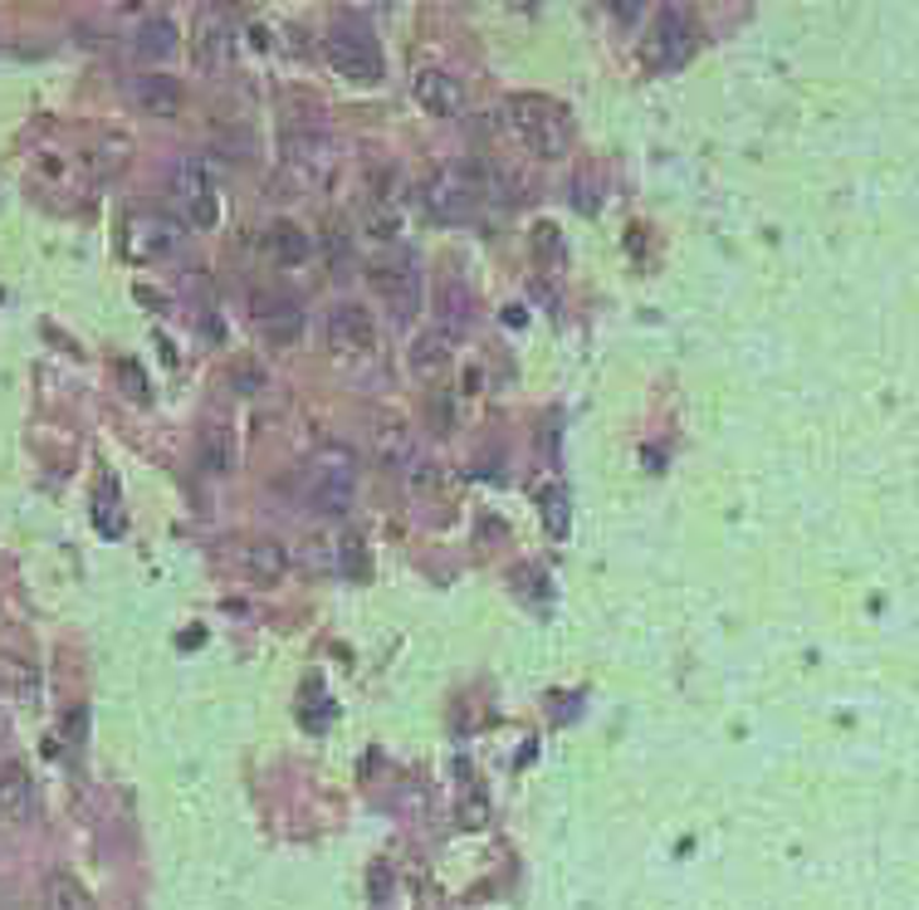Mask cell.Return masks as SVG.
<instances>
[{"instance_id":"obj_13","label":"cell","mask_w":919,"mask_h":910,"mask_svg":"<svg viewBox=\"0 0 919 910\" xmlns=\"http://www.w3.org/2000/svg\"><path fill=\"white\" fill-rule=\"evenodd\" d=\"M35 813V779L25 763H0V828H20Z\"/></svg>"},{"instance_id":"obj_3","label":"cell","mask_w":919,"mask_h":910,"mask_svg":"<svg viewBox=\"0 0 919 910\" xmlns=\"http://www.w3.org/2000/svg\"><path fill=\"white\" fill-rule=\"evenodd\" d=\"M323 348H328L342 368L372 362V353H377V323H372V313L362 309V303H333V309L323 313Z\"/></svg>"},{"instance_id":"obj_26","label":"cell","mask_w":919,"mask_h":910,"mask_svg":"<svg viewBox=\"0 0 919 910\" xmlns=\"http://www.w3.org/2000/svg\"><path fill=\"white\" fill-rule=\"evenodd\" d=\"M118 382H123V392H128L132 402H148V378H142L138 362L123 358V362H118Z\"/></svg>"},{"instance_id":"obj_17","label":"cell","mask_w":919,"mask_h":910,"mask_svg":"<svg viewBox=\"0 0 919 910\" xmlns=\"http://www.w3.org/2000/svg\"><path fill=\"white\" fill-rule=\"evenodd\" d=\"M469 313H475L469 289L460 285L455 275H445L441 285H435V329H441L445 338H460V333L469 329Z\"/></svg>"},{"instance_id":"obj_4","label":"cell","mask_w":919,"mask_h":910,"mask_svg":"<svg viewBox=\"0 0 919 910\" xmlns=\"http://www.w3.org/2000/svg\"><path fill=\"white\" fill-rule=\"evenodd\" d=\"M279 162L294 176V186H328L333 172H338V142L323 128H284V148H279Z\"/></svg>"},{"instance_id":"obj_20","label":"cell","mask_w":919,"mask_h":910,"mask_svg":"<svg viewBox=\"0 0 919 910\" xmlns=\"http://www.w3.org/2000/svg\"><path fill=\"white\" fill-rule=\"evenodd\" d=\"M451 348H455V338H445L441 329H426L421 338L411 343V372L426 382L445 378V372H451Z\"/></svg>"},{"instance_id":"obj_1","label":"cell","mask_w":919,"mask_h":910,"mask_svg":"<svg viewBox=\"0 0 919 910\" xmlns=\"http://www.w3.org/2000/svg\"><path fill=\"white\" fill-rule=\"evenodd\" d=\"M514 138L524 142V152H534L538 162H558L572 148V123L568 113L558 108L552 99H538V93H514L504 108Z\"/></svg>"},{"instance_id":"obj_23","label":"cell","mask_w":919,"mask_h":910,"mask_svg":"<svg viewBox=\"0 0 919 910\" xmlns=\"http://www.w3.org/2000/svg\"><path fill=\"white\" fill-rule=\"evenodd\" d=\"M299 558H304L309 573H338L342 568V539H338V533H328V529L309 533L304 549H299Z\"/></svg>"},{"instance_id":"obj_2","label":"cell","mask_w":919,"mask_h":910,"mask_svg":"<svg viewBox=\"0 0 919 910\" xmlns=\"http://www.w3.org/2000/svg\"><path fill=\"white\" fill-rule=\"evenodd\" d=\"M358 489V456L348 446H323L304 465V505L313 515H342Z\"/></svg>"},{"instance_id":"obj_9","label":"cell","mask_w":919,"mask_h":910,"mask_svg":"<svg viewBox=\"0 0 919 910\" xmlns=\"http://www.w3.org/2000/svg\"><path fill=\"white\" fill-rule=\"evenodd\" d=\"M372 456L386 475H406V470H416V431L402 416H377L372 422Z\"/></svg>"},{"instance_id":"obj_21","label":"cell","mask_w":919,"mask_h":910,"mask_svg":"<svg viewBox=\"0 0 919 910\" xmlns=\"http://www.w3.org/2000/svg\"><path fill=\"white\" fill-rule=\"evenodd\" d=\"M265 240H269L279 265H304V260L313 255V240L304 235V226H294V221H275Z\"/></svg>"},{"instance_id":"obj_22","label":"cell","mask_w":919,"mask_h":910,"mask_svg":"<svg viewBox=\"0 0 919 910\" xmlns=\"http://www.w3.org/2000/svg\"><path fill=\"white\" fill-rule=\"evenodd\" d=\"M132 49H138L142 59H166L176 55V25L166 15H152L138 25V35H132Z\"/></svg>"},{"instance_id":"obj_11","label":"cell","mask_w":919,"mask_h":910,"mask_svg":"<svg viewBox=\"0 0 919 910\" xmlns=\"http://www.w3.org/2000/svg\"><path fill=\"white\" fill-rule=\"evenodd\" d=\"M230 45H235V30H230L225 10H201L191 30V49L201 69H225L230 65Z\"/></svg>"},{"instance_id":"obj_8","label":"cell","mask_w":919,"mask_h":910,"mask_svg":"<svg viewBox=\"0 0 919 910\" xmlns=\"http://www.w3.org/2000/svg\"><path fill=\"white\" fill-rule=\"evenodd\" d=\"M323 49H328V65L338 69L342 79H352V83H377L382 79V55H377L368 30L333 25L328 39H323Z\"/></svg>"},{"instance_id":"obj_7","label":"cell","mask_w":919,"mask_h":910,"mask_svg":"<svg viewBox=\"0 0 919 910\" xmlns=\"http://www.w3.org/2000/svg\"><path fill=\"white\" fill-rule=\"evenodd\" d=\"M166 182H172V196H176V206H182L186 226L216 230V221H221V196H216L211 166L196 162V157H182V162L172 166V176H166Z\"/></svg>"},{"instance_id":"obj_28","label":"cell","mask_w":919,"mask_h":910,"mask_svg":"<svg viewBox=\"0 0 919 910\" xmlns=\"http://www.w3.org/2000/svg\"><path fill=\"white\" fill-rule=\"evenodd\" d=\"M534 250H543L548 260H562V240H558V230H552V226H543V230H538V240H534Z\"/></svg>"},{"instance_id":"obj_12","label":"cell","mask_w":919,"mask_h":910,"mask_svg":"<svg viewBox=\"0 0 919 910\" xmlns=\"http://www.w3.org/2000/svg\"><path fill=\"white\" fill-rule=\"evenodd\" d=\"M411 93L431 118H455V113L465 108V83L455 74H445V69H421V74L411 79Z\"/></svg>"},{"instance_id":"obj_6","label":"cell","mask_w":919,"mask_h":910,"mask_svg":"<svg viewBox=\"0 0 919 910\" xmlns=\"http://www.w3.org/2000/svg\"><path fill=\"white\" fill-rule=\"evenodd\" d=\"M421 196H426V206H431L441 221H465V216L479 206V196H485V192H479L475 166L441 162V166H431V172H426Z\"/></svg>"},{"instance_id":"obj_18","label":"cell","mask_w":919,"mask_h":910,"mask_svg":"<svg viewBox=\"0 0 919 910\" xmlns=\"http://www.w3.org/2000/svg\"><path fill=\"white\" fill-rule=\"evenodd\" d=\"M132 250L142 260H166L182 250V226L166 221V216H138L132 221Z\"/></svg>"},{"instance_id":"obj_5","label":"cell","mask_w":919,"mask_h":910,"mask_svg":"<svg viewBox=\"0 0 919 910\" xmlns=\"http://www.w3.org/2000/svg\"><path fill=\"white\" fill-rule=\"evenodd\" d=\"M372 285H377V295L396 323L416 319V309H421V260L411 250H386L372 265Z\"/></svg>"},{"instance_id":"obj_25","label":"cell","mask_w":919,"mask_h":910,"mask_svg":"<svg viewBox=\"0 0 919 910\" xmlns=\"http://www.w3.org/2000/svg\"><path fill=\"white\" fill-rule=\"evenodd\" d=\"M362 221H368V235H377V240H386V245H392L396 240V211H392V201H382V196H368V201H362Z\"/></svg>"},{"instance_id":"obj_10","label":"cell","mask_w":919,"mask_h":910,"mask_svg":"<svg viewBox=\"0 0 919 910\" xmlns=\"http://www.w3.org/2000/svg\"><path fill=\"white\" fill-rule=\"evenodd\" d=\"M255 319L275 348H289V343L304 333V303L294 295H284V289H269V295L255 299Z\"/></svg>"},{"instance_id":"obj_24","label":"cell","mask_w":919,"mask_h":910,"mask_svg":"<svg viewBox=\"0 0 919 910\" xmlns=\"http://www.w3.org/2000/svg\"><path fill=\"white\" fill-rule=\"evenodd\" d=\"M39 910H89V896H83V886L69 872H55L45 882V906Z\"/></svg>"},{"instance_id":"obj_19","label":"cell","mask_w":919,"mask_h":910,"mask_svg":"<svg viewBox=\"0 0 919 910\" xmlns=\"http://www.w3.org/2000/svg\"><path fill=\"white\" fill-rule=\"evenodd\" d=\"M196 465H201V475H211V480L230 475V465H235L230 426H221V422H206L201 426V436H196Z\"/></svg>"},{"instance_id":"obj_14","label":"cell","mask_w":919,"mask_h":910,"mask_svg":"<svg viewBox=\"0 0 919 910\" xmlns=\"http://www.w3.org/2000/svg\"><path fill=\"white\" fill-rule=\"evenodd\" d=\"M689 45H695L689 20L680 15V10H661V15H655V35H651V59H655V65H661V69L680 65V59L689 55Z\"/></svg>"},{"instance_id":"obj_16","label":"cell","mask_w":919,"mask_h":910,"mask_svg":"<svg viewBox=\"0 0 919 910\" xmlns=\"http://www.w3.org/2000/svg\"><path fill=\"white\" fill-rule=\"evenodd\" d=\"M240 568H245V578L275 588V583L289 578V549L275 539H249L245 549H240Z\"/></svg>"},{"instance_id":"obj_27","label":"cell","mask_w":919,"mask_h":910,"mask_svg":"<svg viewBox=\"0 0 919 910\" xmlns=\"http://www.w3.org/2000/svg\"><path fill=\"white\" fill-rule=\"evenodd\" d=\"M538 499H543V509H548V525L558 529V533L568 529V515H562V505H568V499H562V489H558V485H548Z\"/></svg>"},{"instance_id":"obj_15","label":"cell","mask_w":919,"mask_h":910,"mask_svg":"<svg viewBox=\"0 0 919 910\" xmlns=\"http://www.w3.org/2000/svg\"><path fill=\"white\" fill-rule=\"evenodd\" d=\"M132 103H138L148 118H176L182 103H186V93H182V83H176L172 74H138V79H132Z\"/></svg>"}]
</instances>
